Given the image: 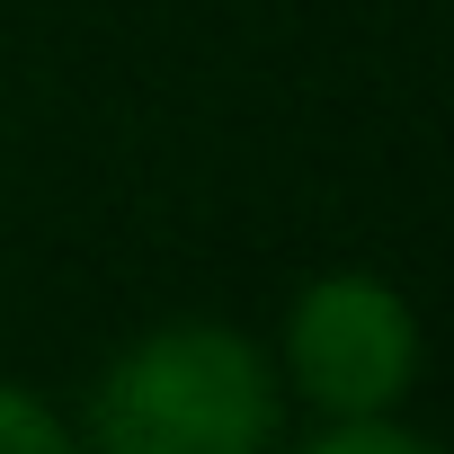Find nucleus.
I'll return each instance as SVG.
<instances>
[{"instance_id": "nucleus-4", "label": "nucleus", "mask_w": 454, "mask_h": 454, "mask_svg": "<svg viewBox=\"0 0 454 454\" xmlns=\"http://www.w3.org/2000/svg\"><path fill=\"white\" fill-rule=\"evenodd\" d=\"M0 454H81L72 410L45 401L36 383H0Z\"/></svg>"}, {"instance_id": "nucleus-2", "label": "nucleus", "mask_w": 454, "mask_h": 454, "mask_svg": "<svg viewBox=\"0 0 454 454\" xmlns=\"http://www.w3.org/2000/svg\"><path fill=\"white\" fill-rule=\"evenodd\" d=\"M277 383L312 419H383L419 383V312L374 268H321L286 294V321L268 339Z\"/></svg>"}, {"instance_id": "nucleus-1", "label": "nucleus", "mask_w": 454, "mask_h": 454, "mask_svg": "<svg viewBox=\"0 0 454 454\" xmlns=\"http://www.w3.org/2000/svg\"><path fill=\"white\" fill-rule=\"evenodd\" d=\"M286 419L294 401L259 330L169 312L90 374L72 436L81 454H277Z\"/></svg>"}, {"instance_id": "nucleus-3", "label": "nucleus", "mask_w": 454, "mask_h": 454, "mask_svg": "<svg viewBox=\"0 0 454 454\" xmlns=\"http://www.w3.org/2000/svg\"><path fill=\"white\" fill-rule=\"evenodd\" d=\"M277 454H445L436 436H419L401 410H383V419H312L294 445H277Z\"/></svg>"}]
</instances>
